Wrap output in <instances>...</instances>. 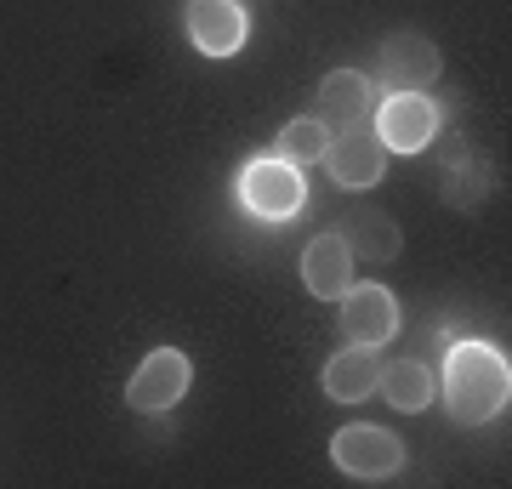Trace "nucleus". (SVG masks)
Listing matches in <instances>:
<instances>
[{
    "label": "nucleus",
    "mask_w": 512,
    "mask_h": 489,
    "mask_svg": "<svg viewBox=\"0 0 512 489\" xmlns=\"http://www.w3.org/2000/svg\"><path fill=\"white\" fill-rule=\"evenodd\" d=\"M450 416L478 427V421H495L512 399V370L507 353H495L490 342H456L444 353V381H439Z\"/></svg>",
    "instance_id": "1"
},
{
    "label": "nucleus",
    "mask_w": 512,
    "mask_h": 489,
    "mask_svg": "<svg viewBox=\"0 0 512 489\" xmlns=\"http://www.w3.org/2000/svg\"><path fill=\"white\" fill-rule=\"evenodd\" d=\"M188 381H194V359H188L183 347H154L137 364V376L126 381V404L137 416H165L171 404H183Z\"/></svg>",
    "instance_id": "4"
},
{
    "label": "nucleus",
    "mask_w": 512,
    "mask_h": 489,
    "mask_svg": "<svg viewBox=\"0 0 512 489\" xmlns=\"http://www.w3.org/2000/svg\"><path fill=\"white\" fill-rule=\"evenodd\" d=\"M370 126H376L387 154H421L439 137V103L427 91H387L370 114Z\"/></svg>",
    "instance_id": "2"
},
{
    "label": "nucleus",
    "mask_w": 512,
    "mask_h": 489,
    "mask_svg": "<svg viewBox=\"0 0 512 489\" xmlns=\"http://www.w3.org/2000/svg\"><path fill=\"white\" fill-rule=\"evenodd\" d=\"M336 302H342V336H348V342L382 347V342L399 336V302H393L387 285H359V279H353Z\"/></svg>",
    "instance_id": "7"
},
{
    "label": "nucleus",
    "mask_w": 512,
    "mask_h": 489,
    "mask_svg": "<svg viewBox=\"0 0 512 489\" xmlns=\"http://www.w3.org/2000/svg\"><path fill=\"white\" fill-rule=\"evenodd\" d=\"M342 245L353 251V262H359V256H365V262H393V256L404 251V234L387 211H353V217L342 222Z\"/></svg>",
    "instance_id": "14"
},
{
    "label": "nucleus",
    "mask_w": 512,
    "mask_h": 489,
    "mask_svg": "<svg viewBox=\"0 0 512 489\" xmlns=\"http://www.w3.org/2000/svg\"><path fill=\"white\" fill-rule=\"evenodd\" d=\"M439 69H444L439 46L427 35H416V29H399V35L382 40V86L387 91H427L439 80Z\"/></svg>",
    "instance_id": "9"
},
{
    "label": "nucleus",
    "mask_w": 512,
    "mask_h": 489,
    "mask_svg": "<svg viewBox=\"0 0 512 489\" xmlns=\"http://www.w3.org/2000/svg\"><path fill=\"white\" fill-rule=\"evenodd\" d=\"M353 268H359V262H353V251L342 245V234H319L308 251H302V285H308L319 302H336V296L353 285Z\"/></svg>",
    "instance_id": "11"
},
{
    "label": "nucleus",
    "mask_w": 512,
    "mask_h": 489,
    "mask_svg": "<svg viewBox=\"0 0 512 489\" xmlns=\"http://www.w3.org/2000/svg\"><path fill=\"white\" fill-rule=\"evenodd\" d=\"M330 461L348 472V478H393L404 467V444L399 433H387V427H370V421H353L342 433L330 438Z\"/></svg>",
    "instance_id": "6"
},
{
    "label": "nucleus",
    "mask_w": 512,
    "mask_h": 489,
    "mask_svg": "<svg viewBox=\"0 0 512 489\" xmlns=\"http://www.w3.org/2000/svg\"><path fill=\"white\" fill-rule=\"evenodd\" d=\"M376 393H382L393 410L416 416V410H427V404L439 399V376H433V364L399 359V364H382V376H376Z\"/></svg>",
    "instance_id": "13"
},
{
    "label": "nucleus",
    "mask_w": 512,
    "mask_h": 489,
    "mask_svg": "<svg viewBox=\"0 0 512 489\" xmlns=\"http://www.w3.org/2000/svg\"><path fill=\"white\" fill-rule=\"evenodd\" d=\"M325 165H330V182H336V188L359 194V188H376V182H382L387 148H382V137H376V126H370V120H353V126L330 131Z\"/></svg>",
    "instance_id": "5"
},
{
    "label": "nucleus",
    "mask_w": 512,
    "mask_h": 489,
    "mask_svg": "<svg viewBox=\"0 0 512 489\" xmlns=\"http://www.w3.org/2000/svg\"><path fill=\"white\" fill-rule=\"evenodd\" d=\"M325 148H330V126L319 114H302V120H291L279 131V160H291V165H319Z\"/></svg>",
    "instance_id": "16"
},
{
    "label": "nucleus",
    "mask_w": 512,
    "mask_h": 489,
    "mask_svg": "<svg viewBox=\"0 0 512 489\" xmlns=\"http://www.w3.org/2000/svg\"><path fill=\"white\" fill-rule=\"evenodd\" d=\"M239 200H245V211L262 222H285L302 211V200H308V182H302V171H296L291 160H279V154H268V160H251L245 171H239Z\"/></svg>",
    "instance_id": "3"
},
{
    "label": "nucleus",
    "mask_w": 512,
    "mask_h": 489,
    "mask_svg": "<svg viewBox=\"0 0 512 489\" xmlns=\"http://www.w3.org/2000/svg\"><path fill=\"white\" fill-rule=\"evenodd\" d=\"M183 29H188V46L205 57H234L251 35V18L239 0H188L183 12Z\"/></svg>",
    "instance_id": "8"
},
{
    "label": "nucleus",
    "mask_w": 512,
    "mask_h": 489,
    "mask_svg": "<svg viewBox=\"0 0 512 489\" xmlns=\"http://www.w3.org/2000/svg\"><path fill=\"white\" fill-rule=\"evenodd\" d=\"M376 376H382V364H376V347L348 342L342 353H336V359L325 364L319 387H325V399H336V404H365L370 393H376Z\"/></svg>",
    "instance_id": "12"
},
{
    "label": "nucleus",
    "mask_w": 512,
    "mask_h": 489,
    "mask_svg": "<svg viewBox=\"0 0 512 489\" xmlns=\"http://www.w3.org/2000/svg\"><path fill=\"white\" fill-rule=\"evenodd\" d=\"M376 109V80L365 69H330L313 91V114L325 126H353V120H370Z\"/></svg>",
    "instance_id": "10"
},
{
    "label": "nucleus",
    "mask_w": 512,
    "mask_h": 489,
    "mask_svg": "<svg viewBox=\"0 0 512 489\" xmlns=\"http://www.w3.org/2000/svg\"><path fill=\"white\" fill-rule=\"evenodd\" d=\"M467 165H456V154H450V165H444V205H461V211H473L484 194H490V182H495V171H490V160L484 154H461Z\"/></svg>",
    "instance_id": "15"
}]
</instances>
